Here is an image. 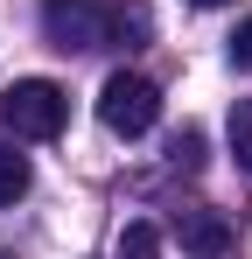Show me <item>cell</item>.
<instances>
[{"instance_id": "6da1fadb", "label": "cell", "mask_w": 252, "mask_h": 259, "mask_svg": "<svg viewBox=\"0 0 252 259\" xmlns=\"http://www.w3.org/2000/svg\"><path fill=\"white\" fill-rule=\"evenodd\" d=\"M70 119V98L49 84V77H21V84L0 91V126L14 133V140H56Z\"/></svg>"}, {"instance_id": "7a4b0ae2", "label": "cell", "mask_w": 252, "mask_h": 259, "mask_svg": "<svg viewBox=\"0 0 252 259\" xmlns=\"http://www.w3.org/2000/svg\"><path fill=\"white\" fill-rule=\"evenodd\" d=\"M98 119H105V133H119V140H140V133H154V119H161V91L147 84L140 70H112L105 91H98Z\"/></svg>"}, {"instance_id": "3957f363", "label": "cell", "mask_w": 252, "mask_h": 259, "mask_svg": "<svg viewBox=\"0 0 252 259\" xmlns=\"http://www.w3.org/2000/svg\"><path fill=\"white\" fill-rule=\"evenodd\" d=\"M56 49H105V14L112 0H42Z\"/></svg>"}, {"instance_id": "277c9868", "label": "cell", "mask_w": 252, "mask_h": 259, "mask_svg": "<svg viewBox=\"0 0 252 259\" xmlns=\"http://www.w3.org/2000/svg\"><path fill=\"white\" fill-rule=\"evenodd\" d=\"M182 245H189L196 259H224V252H231V224L210 217V210H189V217H182Z\"/></svg>"}, {"instance_id": "5b68a950", "label": "cell", "mask_w": 252, "mask_h": 259, "mask_svg": "<svg viewBox=\"0 0 252 259\" xmlns=\"http://www.w3.org/2000/svg\"><path fill=\"white\" fill-rule=\"evenodd\" d=\"M231 154H238V168L252 175V98H238V105H231Z\"/></svg>"}, {"instance_id": "8992f818", "label": "cell", "mask_w": 252, "mask_h": 259, "mask_svg": "<svg viewBox=\"0 0 252 259\" xmlns=\"http://www.w3.org/2000/svg\"><path fill=\"white\" fill-rule=\"evenodd\" d=\"M21 189H28V161H21V154H14V147L0 140V210H7V203H14Z\"/></svg>"}, {"instance_id": "52a82bcc", "label": "cell", "mask_w": 252, "mask_h": 259, "mask_svg": "<svg viewBox=\"0 0 252 259\" xmlns=\"http://www.w3.org/2000/svg\"><path fill=\"white\" fill-rule=\"evenodd\" d=\"M119 259H161V231L154 224H126L119 231Z\"/></svg>"}, {"instance_id": "ba28073f", "label": "cell", "mask_w": 252, "mask_h": 259, "mask_svg": "<svg viewBox=\"0 0 252 259\" xmlns=\"http://www.w3.org/2000/svg\"><path fill=\"white\" fill-rule=\"evenodd\" d=\"M168 154H175V168H196V161H203V133H196V126H182Z\"/></svg>"}, {"instance_id": "9c48e42d", "label": "cell", "mask_w": 252, "mask_h": 259, "mask_svg": "<svg viewBox=\"0 0 252 259\" xmlns=\"http://www.w3.org/2000/svg\"><path fill=\"white\" fill-rule=\"evenodd\" d=\"M231 56H238V63H245V70H252V21H245V28H238V42H231Z\"/></svg>"}, {"instance_id": "30bf717a", "label": "cell", "mask_w": 252, "mask_h": 259, "mask_svg": "<svg viewBox=\"0 0 252 259\" xmlns=\"http://www.w3.org/2000/svg\"><path fill=\"white\" fill-rule=\"evenodd\" d=\"M189 7H224V0H189Z\"/></svg>"}, {"instance_id": "8fae6325", "label": "cell", "mask_w": 252, "mask_h": 259, "mask_svg": "<svg viewBox=\"0 0 252 259\" xmlns=\"http://www.w3.org/2000/svg\"><path fill=\"white\" fill-rule=\"evenodd\" d=\"M0 259H7V252H0Z\"/></svg>"}]
</instances>
